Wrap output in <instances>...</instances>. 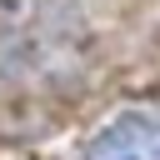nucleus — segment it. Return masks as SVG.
<instances>
[{
	"label": "nucleus",
	"instance_id": "obj_1",
	"mask_svg": "<svg viewBox=\"0 0 160 160\" xmlns=\"http://www.w3.org/2000/svg\"><path fill=\"white\" fill-rule=\"evenodd\" d=\"M85 160H160V110L115 115L85 145Z\"/></svg>",
	"mask_w": 160,
	"mask_h": 160
}]
</instances>
